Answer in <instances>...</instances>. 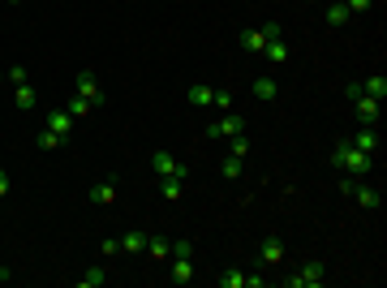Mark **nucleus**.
Masks as SVG:
<instances>
[{"label":"nucleus","mask_w":387,"mask_h":288,"mask_svg":"<svg viewBox=\"0 0 387 288\" xmlns=\"http://www.w3.org/2000/svg\"><path fill=\"white\" fill-rule=\"evenodd\" d=\"M331 164L340 168V172H349V177H366L370 168H375V155H366V151H357L349 138H340L336 142V151H331Z\"/></svg>","instance_id":"nucleus-1"},{"label":"nucleus","mask_w":387,"mask_h":288,"mask_svg":"<svg viewBox=\"0 0 387 288\" xmlns=\"http://www.w3.org/2000/svg\"><path fill=\"white\" fill-rule=\"evenodd\" d=\"M151 168L159 172V181H185L189 168L181 164V159H172L168 151H151Z\"/></svg>","instance_id":"nucleus-2"},{"label":"nucleus","mask_w":387,"mask_h":288,"mask_svg":"<svg viewBox=\"0 0 387 288\" xmlns=\"http://www.w3.org/2000/svg\"><path fill=\"white\" fill-rule=\"evenodd\" d=\"M322 280H327V267H322V263L314 259V263H305V267L297 271V276H288L284 284H288V288H318Z\"/></svg>","instance_id":"nucleus-3"},{"label":"nucleus","mask_w":387,"mask_h":288,"mask_svg":"<svg viewBox=\"0 0 387 288\" xmlns=\"http://www.w3.org/2000/svg\"><path fill=\"white\" fill-rule=\"evenodd\" d=\"M215 284H220V288H263L267 280H263V276H246V271L228 267V271H220V276H215Z\"/></svg>","instance_id":"nucleus-4"},{"label":"nucleus","mask_w":387,"mask_h":288,"mask_svg":"<svg viewBox=\"0 0 387 288\" xmlns=\"http://www.w3.org/2000/svg\"><path fill=\"white\" fill-rule=\"evenodd\" d=\"M241 130H246V121H241L237 112H224L215 125H207V138H233V134H241Z\"/></svg>","instance_id":"nucleus-5"},{"label":"nucleus","mask_w":387,"mask_h":288,"mask_svg":"<svg viewBox=\"0 0 387 288\" xmlns=\"http://www.w3.org/2000/svg\"><path fill=\"white\" fill-rule=\"evenodd\" d=\"M353 108H357V121L362 125H375L379 121V99H375V95H366V91H357V95H353Z\"/></svg>","instance_id":"nucleus-6"},{"label":"nucleus","mask_w":387,"mask_h":288,"mask_svg":"<svg viewBox=\"0 0 387 288\" xmlns=\"http://www.w3.org/2000/svg\"><path fill=\"white\" fill-rule=\"evenodd\" d=\"M78 95L91 104H104V91H99V77H95V69H78Z\"/></svg>","instance_id":"nucleus-7"},{"label":"nucleus","mask_w":387,"mask_h":288,"mask_svg":"<svg viewBox=\"0 0 387 288\" xmlns=\"http://www.w3.org/2000/svg\"><path fill=\"white\" fill-rule=\"evenodd\" d=\"M263 56L271 60V65H288V56H293V47H288V39H284V35H276V39H267Z\"/></svg>","instance_id":"nucleus-8"},{"label":"nucleus","mask_w":387,"mask_h":288,"mask_svg":"<svg viewBox=\"0 0 387 288\" xmlns=\"http://www.w3.org/2000/svg\"><path fill=\"white\" fill-rule=\"evenodd\" d=\"M258 259H263V267H280L284 263V241L280 237H267V241L258 245Z\"/></svg>","instance_id":"nucleus-9"},{"label":"nucleus","mask_w":387,"mask_h":288,"mask_svg":"<svg viewBox=\"0 0 387 288\" xmlns=\"http://www.w3.org/2000/svg\"><path fill=\"white\" fill-rule=\"evenodd\" d=\"M47 130H52V134H60V138H69L73 134V117H69V112H64V108H52V112H47Z\"/></svg>","instance_id":"nucleus-10"},{"label":"nucleus","mask_w":387,"mask_h":288,"mask_svg":"<svg viewBox=\"0 0 387 288\" xmlns=\"http://www.w3.org/2000/svg\"><path fill=\"white\" fill-rule=\"evenodd\" d=\"M349 142H353L357 151H366V155H375V151H379V134H375V125H362V130L353 134Z\"/></svg>","instance_id":"nucleus-11"},{"label":"nucleus","mask_w":387,"mask_h":288,"mask_svg":"<svg viewBox=\"0 0 387 288\" xmlns=\"http://www.w3.org/2000/svg\"><path fill=\"white\" fill-rule=\"evenodd\" d=\"M241 47L254 56H263V47H267V30L263 26H254V30H241Z\"/></svg>","instance_id":"nucleus-12"},{"label":"nucleus","mask_w":387,"mask_h":288,"mask_svg":"<svg viewBox=\"0 0 387 288\" xmlns=\"http://www.w3.org/2000/svg\"><path fill=\"white\" fill-rule=\"evenodd\" d=\"M185 99H189L194 108H211V99H215V91L207 86V82H189V91H185Z\"/></svg>","instance_id":"nucleus-13"},{"label":"nucleus","mask_w":387,"mask_h":288,"mask_svg":"<svg viewBox=\"0 0 387 288\" xmlns=\"http://www.w3.org/2000/svg\"><path fill=\"white\" fill-rule=\"evenodd\" d=\"M91 202L112 206V202H117V181H99V185H91Z\"/></svg>","instance_id":"nucleus-14"},{"label":"nucleus","mask_w":387,"mask_h":288,"mask_svg":"<svg viewBox=\"0 0 387 288\" xmlns=\"http://www.w3.org/2000/svg\"><path fill=\"white\" fill-rule=\"evenodd\" d=\"M353 202H357V206H366V211H370V206H379V189H370V185H353V194H349Z\"/></svg>","instance_id":"nucleus-15"},{"label":"nucleus","mask_w":387,"mask_h":288,"mask_svg":"<svg viewBox=\"0 0 387 288\" xmlns=\"http://www.w3.org/2000/svg\"><path fill=\"white\" fill-rule=\"evenodd\" d=\"M13 104H18L22 112H30V108L39 104V99H35V86H30V82H18V86H13Z\"/></svg>","instance_id":"nucleus-16"},{"label":"nucleus","mask_w":387,"mask_h":288,"mask_svg":"<svg viewBox=\"0 0 387 288\" xmlns=\"http://www.w3.org/2000/svg\"><path fill=\"white\" fill-rule=\"evenodd\" d=\"M142 250H147V232H125L121 237V254H142Z\"/></svg>","instance_id":"nucleus-17"},{"label":"nucleus","mask_w":387,"mask_h":288,"mask_svg":"<svg viewBox=\"0 0 387 288\" xmlns=\"http://www.w3.org/2000/svg\"><path fill=\"white\" fill-rule=\"evenodd\" d=\"M362 91H366V95H375V99L383 104V99H387V77H383V73H370L366 82H362Z\"/></svg>","instance_id":"nucleus-18"},{"label":"nucleus","mask_w":387,"mask_h":288,"mask_svg":"<svg viewBox=\"0 0 387 288\" xmlns=\"http://www.w3.org/2000/svg\"><path fill=\"white\" fill-rule=\"evenodd\" d=\"M194 280V259H172V284H189Z\"/></svg>","instance_id":"nucleus-19"},{"label":"nucleus","mask_w":387,"mask_h":288,"mask_svg":"<svg viewBox=\"0 0 387 288\" xmlns=\"http://www.w3.org/2000/svg\"><path fill=\"white\" fill-rule=\"evenodd\" d=\"M349 18H353V13H349L344 0H331V5H327V26H344Z\"/></svg>","instance_id":"nucleus-20"},{"label":"nucleus","mask_w":387,"mask_h":288,"mask_svg":"<svg viewBox=\"0 0 387 288\" xmlns=\"http://www.w3.org/2000/svg\"><path fill=\"white\" fill-rule=\"evenodd\" d=\"M147 254H151V259H168L172 241H168V237H147Z\"/></svg>","instance_id":"nucleus-21"},{"label":"nucleus","mask_w":387,"mask_h":288,"mask_svg":"<svg viewBox=\"0 0 387 288\" xmlns=\"http://www.w3.org/2000/svg\"><path fill=\"white\" fill-rule=\"evenodd\" d=\"M91 108H95L91 99H82V95H73V99H69V108H64V112H69L73 121H82V117H91Z\"/></svg>","instance_id":"nucleus-22"},{"label":"nucleus","mask_w":387,"mask_h":288,"mask_svg":"<svg viewBox=\"0 0 387 288\" xmlns=\"http://www.w3.org/2000/svg\"><path fill=\"white\" fill-rule=\"evenodd\" d=\"M254 95H258V99H276V77H254Z\"/></svg>","instance_id":"nucleus-23"},{"label":"nucleus","mask_w":387,"mask_h":288,"mask_svg":"<svg viewBox=\"0 0 387 288\" xmlns=\"http://www.w3.org/2000/svg\"><path fill=\"white\" fill-rule=\"evenodd\" d=\"M104 280H108V271H104V267H86V271H82V280H78V284H82V288H99Z\"/></svg>","instance_id":"nucleus-24"},{"label":"nucleus","mask_w":387,"mask_h":288,"mask_svg":"<svg viewBox=\"0 0 387 288\" xmlns=\"http://www.w3.org/2000/svg\"><path fill=\"white\" fill-rule=\"evenodd\" d=\"M159 189H164L168 202H181L185 198V181H159Z\"/></svg>","instance_id":"nucleus-25"},{"label":"nucleus","mask_w":387,"mask_h":288,"mask_svg":"<svg viewBox=\"0 0 387 288\" xmlns=\"http://www.w3.org/2000/svg\"><path fill=\"white\" fill-rule=\"evenodd\" d=\"M220 177H224V181H237V177H241V159H237V155H228V159L220 164Z\"/></svg>","instance_id":"nucleus-26"},{"label":"nucleus","mask_w":387,"mask_h":288,"mask_svg":"<svg viewBox=\"0 0 387 288\" xmlns=\"http://www.w3.org/2000/svg\"><path fill=\"white\" fill-rule=\"evenodd\" d=\"M35 142H39V151H56V147H60L64 138H60V134H52V130H47V125H43V134H39Z\"/></svg>","instance_id":"nucleus-27"},{"label":"nucleus","mask_w":387,"mask_h":288,"mask_svg":"<svg viewBox=\"0 0 387 288\" xmlns=\"http://www.w3.org/2000/svg\"><path fill=\"white\" fill-rule=\"evenodd\" d=\"M228 155H237V159H246V155H250V138H246V130H241V134H233V147H228Z\"/></svg>","instance_id":"nucleus-28"},{"label":"nucleus","mask_w":387,"mask_h":288,"mask_svg":"<svg viewBox=\"0 0 387 288\" xmlns=\"http://www.w3.org/2000/svg\"><path fill=\"white\" fill-rule=\"evenodd\" d=\"M5 77H9L13 86H18V82H30V73H26V65H9V69H5Z\"/></svg>","instance_id":"nucleus-29"},{"label":"nucleus","mask_w":387,"mask_h":288,"mask_svg":"<svg viewBox=\"0 0 387 288\" xmlns=\"http://www.w3.org/2000/svg\"><path fill=\"white\" fill-rule=\"evenodd\" d=\"M168 259H194V241H172V254Z\"/></svg>","instance_id":"nucleus-30"},{"label":"nucleus","mask_w":387,"mask_h":288,"mask_svg":"<svg viewBox=\"0 0 387 288\" xmlns=\"http://www.w3.org/2000/svg\"><path fill=\"white\" fill-rule=\"evenodd\" d=\"M211 108H220V112H233V91H215Z\"/></svg>","instance_id":"nucleus-31"},{"label":"nucleus","mask_w":387,"mask_h":288,"mask_svg":"<svg viewBox=\"0 0 387 288\" xmlns=\"http://www.w3.org/2000/svg\"><path fill=\"white\" fill-rule=\"evenodd\" d=\"M9 189H13V181H9V172H5V168H0V202H5V198H9Z\"/></svg>","instance_id":"nucleus-32"},{"label":"nucleus","mask_w":387,"mask_h":288,"mask_svg":"<svg viewBox=\"0 0 387 288\" xmlns=\"http://www.w3.org/2000/svg\"><path fill=\"white\" fill-rule=\"evenodd\" d=\"M344 5H349V13H366L370 5H375V0H344Z\"/></svg>","instance_id":"nucleus-33"},{"label":"nucleus","mask_w":387,"mask_h":288,"mask_svg":"<svg viewBox=\"0 0 387 288\" xmlns=\"http://www.w3.org/2000/svg\"><path fill=\"white\" fill-rule=\"evenodd\" d=\"M353 185H357V177H340V194H344V198L353 194Z\"/></svg>","instance_id":"nucleus-34"},{"label":"nucleus","mask_w":387,"mask_h":288,"mask_svg":"<svg viewBox=\"0 0 387 288\" xmlns=\"http://www.w3.org/2000/svg\"><path fill=\"white\" fill-rule=\"evenodd\" d=\"M9 280V267H0V284H5Z\"/></svg>","instance_id":"nucleus-35"},{"label":"nucleus","mask_w":387,"mask_h":288,"mask_svg":"<svg viewBox=\"0 0 387 288\" xmlns=\"http://www.w3.org/2000/svg\"><path fill=\"white\" fill-rule=\"evenodd\" d=\"M13 5H18V0H13Z\"/></svg>","instance_id":"nucleus-36"},{"label":"nucleus","mask_w":387,"mask_h":288,"mask_svg":"<svg viewBox=\"0 0 387 288\" xmlns=\"http://www.w3.org/2000/svg\"><path fill=\"white\" fill-rule=\"evenodd\" d=\"M0 73H5V69H0Z\"/></svg>","instance_id":"nucleus-37"}]
</instances>
